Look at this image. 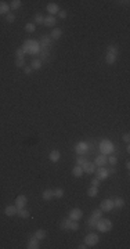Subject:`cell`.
Masks as SVG:
<instances>
[{"mask_svg": "<svg viewBox=\"0 0 130 249\" xmlns=\"http://www.w3.org/2000/svg\"><path fill=\"white\" fill-rule=\"evenodd\" d=\"M58 17L60 18H67V11H65V10H60Z\"/></svg>", "mask_w": 130, "mask_h": 249, "instance_id": "cell-41", "label": "cell"}, {"mask_svg": "<svg viewBox=\"0 0 130 249\" xmlns=\"http://www.w3.org/2000/svg\"><path fill=\"white\" fill-rule=\"evenodd\" d=\"M24 56H25V53H24V50H22L21 47L15 50V57L17 58H24Z\"/></svg>", "mask_w": 130, "mask_h": 249, "instance_id": "cell-37", "label": "cell"}, {"mask_svg": "<svg viewBox=\"0 0 130 249\" xmlns=\"http://www.w3.org/2000/svg\"><path fill=\"white\" fill-rule=\"evenodd\" d=\"M17 212H18V209H17L15 205H9L4 209V215H6L7 217H12V216L17 215Z\"/></svg>", "mask_w": 130, "mask_h": 249, "instance_id": "cell-15", "label": "cell"}, {"mask_svg": "<svg viewBox=\"0 0 130 249\" xmlns=\"http://www.w3.org/2000/svg\"><path fill=\"white\" fill-rule=\"evenodd\" d=\"M101 215H102V210H101V209H96V210H93V213H91L90 219L87 220V227H90V228H96L97 221H98L100 219H101Z\"/></svg>", "mask_w": 130, "mask_h": 249, "instance_id": "cell-3", "label": "cell"}, {"mask_svg": "<svg viewBox=\"0 0 130 249\" xmlns=\"http://www.w3.org/2000/svg\"><path fill=\"white\" fill-rule=\"evenodd\" d=\"M86 161H87V159L84 158V156H80V158H76V165L83 166L84 163H86Z\"/></svg>", "mask_w": 130, "mask_h": 249, "instance_id": "cell-38", "label": "cell"}, {"mask_svg": "<svg viewBox=\"0 0 130 249\" xmlns=\"http://www.w3.org/2000/svg\"><path fill=\"white\" fill-rule=\"evenodd\" d=\"M46 235H47V233H46V230H43V228H39V230H36V231H35V234H33V237H36L39 241H40V240H44V238H46Z\"/></svg>", "mask_w": 130, "mask_h": 249, "instance_id": "cell-22", "label": "cell"}, {"mask_svg": "<svg viewBox=\"0 0 130 249\" xmlns=\"http://www.w3.org/2000/svg\"><path fill=\"white\" fill-rule=\"evenodd\" d=\"M77 248H79V249H86V248H89V246H87L86 244H82V245H79Z\"/></svg>", "mask_w": 130, "mask_h": 249, "instance_id": "cell-45", "label": "cell"}, {"mask_svg": "<svg viewBox=\"0 0 130 249\" xmlns=\"http://www.w3.org/2000/svg\"><path fill=\"white\" fill-rule=\"evenodd\" d=\"M33 71H39V69L42 68V60L40 58H36L32 61V67H31Z\"/></svg>", "mask_w": 130, "mask_h": 249, "instance_id": "cell-27", "label": "cell"}, {"mask_svg": "<svg viewBox=\"0 0 130 249\" xmlns=\"http://www.w3.org/2000/svg\"><path fill=\"white\" fill-rule=\"evenodd\" d=\"M72 174H74V177H82V174H83V169H82V166L76 165L74 166V169H72Z\"/></svg>", "mask_w": 130, "mask_h": 249, "instance_id": "cell-21", "label": "cell"}, {"mask_svg": "<svg viewBox=\"0 0 130 249\" xmlns=\"http://www.w3.org/2000/svg\"><path fill=\"white\" fill-rule=\"evenodd\" d=\"M98 241H100V237L97 235V234H94V233H90V234H87V235L84 237V244H86L87 246L97 245Z\"/></svg>", "mask_w": 130, "mask_h": 249, "instance_id": "cell-6", "label": "cell"}, {"mask_svg": "<svg viewBox=\"0 0 130 249\" xmlns=\"http://www.w3.org/2000/svg\"><path fill=\"white\" fill-rule=\"evenodd\" d=\"M60 227L62 230H72V231H76L79 230V224H77L76 220H71V219H64L61 221V226Z\"/></svg>", "mask_w": 130, "mask_h": 249, "instance_id": "cell-4", "label": "cell"}, {"mask_svg": "<svg viewBox=\"0 0 130 249\" xmlns=\"http://www.w3.org/2000/svg\"><path fill=\"white\" fill-rule=\"evenodd\" d=\"M75 151H76V154H79V155H84V154L89 151V144L84 143V141H79V143L76 144V147H75Z\"/></svg>", "mask_w": 130, "mask_h": 249, "instance_id": "cell-8", "label": "cell"}, {"mask_svg": "<svg viewBox=\"0 0 130 249\" xmlns=\"http://www.w3.org/2000/svg\"><path fill=\"white\" fill-rule=\"evenodd\" d=\"M107 53L108 54H112V56H116L118 57V47L114 46V44H109L108 49H107Z\"/></svg>", "mask_w": 130, "mask_h": 249, "instance_id": "cell-29", "label": "cell"}, {"mask_svg": "<svg viewBox=\"0 0 130 249\" xmlns=\"http://www.w3.org/2000/svg\"><path fill=\"white\" fill-rule=\"evenodd\" d=\"M98 184H100V179H93V180H91V186H93V187H98Z\"/></svg>", "mask_w": 130, "mask_h": 249, "instance_id": "cell-42", "label": "cell"}, {"mask_svg": "<svg viewBox=\"0 0 130 249\" xmlns=\"http://www.w3.org/2000/svg\"><path fill=\"white\" fill-rule=\"evenodd\" d=\"M97 194H98V187H93V186H91L89 188V191H87V195L91 196V198H94Z\"/></svg>", "mask_w": 130, "mask_h": 249, "instance_id": "cell-30", "label": "cell"}, {"mask_svg": "<svg viewBox=\"0 0 130 249\" xmlns=\"http://www.w3.org/2000/svg\"><path fill=\"white\" fill-rule=\"evenodd\" d=\"M94 173H97V179H100V180H104V179H107L109 176L108 169H105L104 166H102V168L96 169V172H94Z\"/></svg>", "mask_w": 130, "mask_h": 249, "instance_id": "cell-13", "label": "cell"}, {"mask_svg": "<svg viewBox=\"0 0 130 249\" xmlns=\"http://www.w3.org/2000/svg\"><path fill=\"white\" fill-rule=\"evenodd\" d=\"M108 162H109V163H111L112 166H114V165H116V162H118V158H116V156H115V155H112L111 158H108Z\"/></svg>", "mask_w": 130, "mask_h": 249, "instance_id": "cell-40", "label": "cell"}, {"mask_svg": "<svg viewBox=\"0 0 130 249\" xmlns=\"http://www.w3.org/2000/svg\"><path fill=\"white\" fill-rule=\"evenodd\" d=\"M21 49L24 50L25 54L37 56V54H39V51L42 50V47H40V44H39V42H37V40H33V39H28V40L24 42V44H22Z\"/></svg>", "mask_w": 130, "mask_h": 249, "instance_id": "cell-1", "label": "cell"}, {"mask_svg": "<svg viewBox=\"0 0 130 249\" xmlns=\"http://www.w3.org/2000/svg\"><path fill=\"white\" fill-rule=\"evenodd\" d=\"M105 61H107V64L112 65V64H115V61H116V56H112V54H108V53H107Z\"/></svg>", "mask_w": 130, "mask_h": 249, "instance_id": "cell-31", "label": "cell"}, {"mask_svg": "<svg viewBox=\"0 0 130 249\" xmlns=\"http://www.w3.org/2000/svg\"><path fill=\"white\" fill-rule=\"evenodd\" d=\"M47 12H49L50 15H53V14H58V12H60V7L57 6L56 3H50V4H47Z\"/></svg>", "mask_w": 130, "mask_h": 249, "instance_id": "cell-17", "label": "cell"}, {"mask_svg": "<svg viewBox=\"0 0 130 249\" xmlns=\"http://www.w3.org/2000/svg\"><path fill=\"white\" fill-rule=\"evenodd\" d=\"M49 158H50V161H51V162H54V163H56V162H58L60 159H61V152H60L58 149H54V151H51V152H50Z\"/></svg>", "mask_w": 130, "mask_h": 249, "instance_id": "cell-18", "label": "cell"}, {"mask_svg": "<svg viewBox=\"0 0 130 249\" xmlns=\"http://www.w3.org/2000/svg\"><path fill=\"white\" fill-rule=\"evenodd\" d=\"M54 191V196L56 198H62L64 196V190L62 188H56V190H53Z\"/></svg>", "mask_w": 130, "mask_h": 249, "instance_id": "cell-35", "label": "cell"}, {"mask_svg": "<svg viewBox=\"0 0 130 249\" xmlns=\"http://www.w3.org/2000/svg\"><path fill=\"white\" fill-rule=\"evenodd\" d=\"M37 56L40 57V58H43V60L49 58V50H47V49H42L40 51H39V54H37Z\"/></svg>", "mask_w": 130, "mask_h": 249, "instance_id": "cell-33", "label": "cell"}, {"mask_svg": "<svg viewBox=\"0 0 130 249\" xmlns=\"http://www.w3.org/2000/svg\"><path fill=\"white\" fill-rule=\"evenodd\" d=\"M96 168H97V166L94 165V162H89V161H86V163L82 166L83 173H89V174L94 173V172H96Z\"/></svg>", "mask_w": 130, "mask_h": 249, "instance_id": "cell-11", "label": "cell"}, {"mask_svg": "<svg viewBox=\"0 0 130 249\" xmlns=\"http://www.w3.org/2000/svg\"><path fill=\"white\" fill-rule=\"evenodd\" d=\"M26 202H28V198L25 195H18L15 199V206L17 209H22L25 208V205H26Z\"/></svg>", "mask_w": 130, "mask_h": 249, "instance_id": "cell-14", "label": "cell"}, {"mask_svg": "<svg viewBox=\"0 0 130 249\" xmlns=\"http://www.w3.org/2000/svg\"><path fill=\"white\" fill-rule=\"evenodd\" d=\"M17 215H18L21 219H28L29 216H31V213H29V212L26 210V209H25V208H22V209H18V212H17Z\"/></svg>", "mask_w": 130, "mask_h": 249, "instance_id": "cell-26", "label": "cell"}, {"mask_svg": "<svg viewBox=\"0 0 130 249\" xmlns=\"http://www.w3.org/2000/svg\"><path fill=\"white\" fill-rule=\"evenodd\" d=\"M44 25L46 26H54V25H57V18L54 15L44 17Z\"/></svg>", "mask_w": 130, "mask_h": 249, "instance_id": "cell-19", "label": "cell"}, {"mask_svg": "<svg viewBox=\"0 0 130 249\" xmlns=\"http://www.w3.org/2000/svg\"><path fill=\"white\" fill-rule=\"evenodd\" d=\"M102 212H111L114 209V199H104L101 202V206H100Z\"/></svg>", "mask_w": 130, "mask_h": 249, "instance_id": "cell-9", "label": "cell"}, {"mask_svg": "<svg viewBox=\"0 0 130 249\" xmlns=\"http://www.w3.org/2000/svg\"><path fill=\"white\" fill-rule=\"evenodd\" d=\"M83 217V212H82V209L79 208H74L69 210V219L71 220H80V219Z\"/></svg>", "mask_w": 130, "mask_h": 249, "instance_id": "cell-7", "label": "cell"}, {"mask_svg": "<svg viewBox=\"0 0 130 249\" xmlns=\"http://www.w3.org/2000/svg\"><path fill=\"white\" fill-rule=\"evenodd\" d=\"M125 206V201L123 198H115L114 199V208L116 209H122Z\"/></svg>", "mask_w": 130, "mask_h": 249, "instance_id": "cell-25", "label": "cell"}, {"mask_svg": "<svg viewBox=\"0 0 130 249\" xmlns=\"http://www.w3.org/2000/svg\"><path fill=\"white\" fill-rule=\"evenodd\" d=\"M123 141H125V143H129V141H130V134L129 133L123 134Z\"/></svg>", "mask_w": 130, "mask_h": 249, "instance_id": "cell-44", "label": "cell"}, {"mask_svg": "<svg viewBox=\"0 0 130 249\" xmlns=\"http://www.w3.org/2000/svg\"><path fill=\"white\" fill-rule=\"evenodd\" d=\"M6 21L7 22H11V24H12V22L15 21V15H14V14H7V15H6Z\"/></svg>", "mask_w": 130, "mask_h": 249, "instance_id": "cell-39", "label": "cell"}, {"mask_svg": "<svg viewBox=\"0 0 130 249\" xmlns=\"http://www.w3.org/2000/svg\"><path fill=\"white\" fill-rule=\"evenodd\" d=\"M35 29H36V25L32 24V22H29V24L25 25V31L28 32V33H33Z\"/></svg>", "mask_w": 130, "mask_h": 249, "instance_id": "cell-32", "label": "cell"}, {"mask_svg": "<svg viewBox=\"0 0 130 249\" xmlns=\"http://www.w3.org/2000/svg\"><path fill=\"white\" fill-rule=\"evenodd\" d=\"M61 36H62V29H60V28H54L53 31H51V35H50V37H51V39H56V40H58Z\"/></svg>", "mask_w": 130, "mask_h": 249, "instance_id": "cell-24", "label": "cell"}, {"mask_svg": "<svg viewBox=\"0 0 130 249\" xmlns=\"http://www.w3.org/2000/svg\"><path fill=\"white\" fill-rule=\"evenodd\" d=\"M35 24H44V17L42 15V14H36L35 15Z\"/></svg>", "mask_w": 130, "mask_h": 249, "instance_id": "cell-34", "label": "cell"}, {"mask_svg": "<svg viewBox=\"0 0 130 249\" xmlns=\"http://www.w3.org/2000/svg\"><path fill=\"white\" fill-rule=\"evenodd\" d=\"M24 72L26 75H31V72H32V68L31 67H24Z\"/></svg>", "mask_w": 130, "mask_h": 249, "instance_id": "cell-43", "label": "cell"}, {"mask_svg": "<svg viewBox=\"0 0 130 249\" xmlns=\"http://www.w3.org/2000/svg\"><path fill=\"white\" fill-rule=\"evenodd\" d=\"M42 198L44 201H51L54 198V191L53 190H44L43 194H42Z\"/></svg>", "mask_w": 130, "mask_h": 249, "instance_id": "cell-20", "label": "cell"}, {"mask_svg": "<svg viewBox=\"0 0 130 249\" xmlns=\"http://www.w3.org/2000/svg\"><path fill=\"white\" fill-rule=\"evenodd\" d=\"M15 67H18V68L25 67V60L24 58H17L15 60Z\"/></svg>", "mask_w": 130, "mask_h": 249, "instance_id": "cell-36", "label": "cell"}, {"mask_svg": "<svg viewBox=\"0 0 130 249\" xmlns=\"http://www.w3.org/2000/svg\"><path fill=\"white\" fill-rule=\"evenodd\" d=\"M51 42H53V39L49 36V35H43L40 39V42H39V44H40L42 49H47V47L51 46Z\"/></svg>", "mask_w": 130, "mask_h": 249, "instance_id": "cell-12", "label": "cell"}, {"mask_svg": "<svg viewBox=\"0 0 130 249\" xmlns=\"http://www.w3.org/2000/svg\"><path fill=\"white\" fill-rule=\"evenodd\" d=\"M10 12V4L6 2H0V14H9Z\"/></svg>", "mask_w": 130, "mask_h": 249, "instance_id": "cell-23", "label": "cell"}, {"mask_svg": "<svg viewBox=\"0 0 130 249\" xmlns=\"http://www.w3.org/2000/svg\"><path fill=\"white\" fill-rule=\"evenodd\" d=\"M108 172H109V173H115V172H116V169L111 168V169H108Z\"/></svg>", "mask_w": 130, "mask_h": 249, "instance_id": "cell-46", "label": "cell"}, {"mask_svg": "<svg viewBox=\"0 0 130 249\" xmlns=\"http://www.w3.org/2000/svg\"><path fill=\"white\" fill-rule=\"evenodd\" d=\"M96 228L100 231V233H108V231L112 230V221L108 220V219H100L98 221H97V226Z\"/></svg>", "mask_w": 130, "mask_h": 249, "instance_id": "cell-2", "label": "cell"}, {"mask_svg": "<svg viewBox=\"0 0 130 249\" xmlns=\"http://www.w3.org/2000/svg\"><path fill=\"white\" fill-rule=\"evenodd\" d=\"M114 143L109 140H102L101 143H100V151H101V154H104V155H108V154H112L114 152Z\"/></svg>", "mask_w": 130, "mask_h": 249, "instance_id": "cell-5", "label": "cell"}, {"mask_svg": "<svg viewBox=\"0 0 130 249\" xmlns=\"http://www.w3.org/2000/svg\"><path fill=\"white\" fill-rule=\"evenodd\" d=\"M107 163H108V156L104 155V154L98 155L96 159H94V165L98 166V168H102V166H105Z\"/></svg>", "mask_w": 130, "mask_h": 249, "instance_id": "cell-10", "label": "cell"}, {"mask_svg": "<svg viewBox=\"0 0 130 249\" xmlns=\"http://www.w3.org/2000/svg\"><path fill=\"white\" fill-rule=\"evenodd\" d=\"M28 249H39L40 248V245H39V240H37L36 237H32L31 240L28 241V246H26Z\"/></svg>", "mask_w": 130, "mask_h": 249, "instance_id": "cell-16", "label": "cell"}, {"mask_svg": "<svg viewBox=\"0 0 130 249\" xmlns=\"http://www.w3.org/2000/svg\"><path fill=\"white\" fill-rule=\"evenodd\" d=\"M21 6H22L21 0H12L11 3H10V10H18Z\"/></svg>", "mask_w": 130, "mask_h": 249, "instance_id": "cell-28", "label": "cell"}]
</instances>
